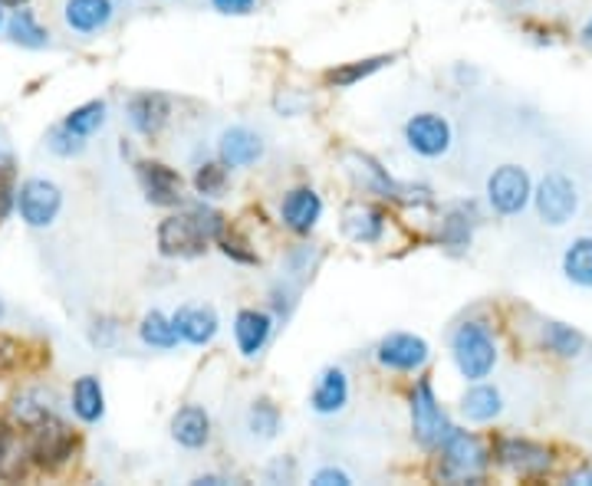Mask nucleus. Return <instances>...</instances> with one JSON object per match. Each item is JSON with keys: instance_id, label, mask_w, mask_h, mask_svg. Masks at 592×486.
Listing matches in <instances>:
<instances>
[{"instance_id": "obj_15", "label": "nucleus", "mask_w": 592, "mask_h": 486, "mask_svg": "<svg viewBox=\"0 0 592 486\" xmlns=\"http://www.w3.org/2000/svg\"><path fill=\"white\" fill-rule=\"evenodd\" d=\"M217 158L227 168H251L264 158V138L247 125H231L217 138Z\"/></svg>"}, {"instance_id": "obj_8", "label": "nucleus", "mask_w": 592, "mask_h": 486, "mask_svg": "<svg viewBox=\"0 0 592 486\" xmlns=\"http://www.w3.org/2000/svg\"><path fill=\"white\" fill-rule=\"evenodd\" d=\"M533 200V182L530 172L520 165H500L488 178V204L500 217H517L530 207Z\"/></svg>"}, {"instance_id": "obj_12", "label": "nucleus", "mask_w": 592, "mask_h": 486, "mask_svg": "<svg viewBox=\"0 0 592 486\" xmlns=\"http://www.w3.org/2000/svg\"><path fill=\"white\" fill-rule=\"evenodd\" d=\"M376 359H379V365L389 369V372L415 375V372H421V369L428 365L431 349H428V342H425L421 335H415V332H389V335L379 342Z\"/></svg>"}, {"instance_id": "obj_28", "label": "nucleus", "mask_w": 592, "mask_h": 486, "mask_svg": "<svg viewBox=\"0 0 592 486\" xmlns=\"http://www.w3.org/2000/svg\"><path fill=\"white\" fill-rule=\"evenodd\" d=\"M139 339L149 345V349H159V352H172L182 339H178V329H175V322H172V316H165V312H159V309H152V312H145V319H142V325H139Z\"/></svg>"}, {"instance_id": "obj_16", "label": "nucleus", "mask_w": 592, "mask_h": 486, "mask_svg": "<svg viewBox=\"0 0 592 486\" xmlns=\"http://www.w3.org/2000/svg\"><path fill=\"white\" fill-rule=\"evenodd\" d=\"M274 332V316L261 312V309H241L234 316V339H237V352L244 359H257L264 352V345L271 342Z\"/></svg>"}, {"instance_id": "obj_13", "label": "nucleus", "mask_w": 592, "mask_h": 486, "mask_svg": "<svg viewBox=\"0 0 592 486\" xmlns=\"http://www.w3.org/2000/svg\"><path fill=\"white\" fill-rule=\"evenodd\" d=\"M142 195L155 207H178L185 197V182L175 168H169L165 162H139L135 165Z\"/></svg>"}, {"instance_id": "obj_48", "label": "nucleus", "mask_w": 592, "mask_h": 486, "mask_svg": "<svg viewBox=\"0 0 592 486\" xmlns=\"http://www.w3.org/2000/svg\"><path fill=\"white\" fill-rule=\"evenodd\" d=\"M0 23H3V3H0Z\"/></svg>"}, {"instance_id": "obj_14", "label": "nucleus", "mask_w": 592, "mask_h": 486, "mask_svg": "<svg viewBox=\"0 0 592 486\" xmlns=\"http://www.w3.org/2000/svg\"><path fill=\"white\" fill-rule=\"evenodd\" d=\"M125 118L132 125V132H139L142 138H152L165 128V122L172 118V99L165 93H135L125 102Z\"/></svg>"}, {"instance_id": "obj_19", "label": "nucleus", "mask_w": 592, "mask_h": 486, "mask_svg": "<svg viewBox=\"0 0 592 486\" xmlns=\"http://www.w3.org/2000/svg\"><path fill=\"white\" fill-rule=\"evenodd\" d=\"M319 217H323V197L313 188H294L280 200V220L294 234H309L319 224Z\"/></svg>"}, {"instance_id": "obj_6", "label": "nucleus", "mask_w": 592, "mask_h": 486, "mask_svg": "<svg viewBox=\"0 0 592 486\" xmlns=\"http://www.w3.org/2000/svg\"><path fill=\"white\" fill-rule=\"evenodd\" d=\"M408 407H411V437L425 447V451H438V444L451 434V421L435 394V385L431 379H421L415 389H411V397H408Z\"/></svg>"}, {"instance_id": "obj_2", "label": "nucleus", "mask_w": 592, "mask_h": 486, "mask_svg": "<svg viewBox=\"0 0 592 486\" xmlns=\"http://www.w3.org/2000/svg\"><path fill=\"white\" fill-rule=\"evenodd\" d=\"M451 359L465 382H484L497 369V339L484 319H465L451 335Z\"/></svg>"}, {"instance_id": "obj_24", "label": "nucleus", "mask_w": 592, "mask_h": 486, "mask_svg": "<svg viewBox=\"0 0 592 486\" xmlns=\"http://www.w3.org/2000/svg\"><path fill=\"white\" fill-rule=\"evenodd\" d=\"M540 342H543L547 352H553L560 359H576V355L586 352V335L580 329L567 325V322H557V319H547L540 325Z\"/></svg>"}, {"instance_id": "obj_31", "label": "nucleus", "mask_w": 592, "mask_h": 486, "mask_svg": "<svg viewBox=\"0 0 592 486\" xmlns=\"http://www.w3.org/2000/svg\"><path fill=\"white\" fill-rule=\"evenodd\" d=\"M247 431L254 441H274L280 434V407L267 397L254 401L247 411Z\"/></svg>"}, {"instance_id": "obj_30", "label": "nucleus", "mask_w": 592, "mask_h": 486, "mask_svg": "<svg viewBox=\"0 0 592 486\" xmlns=\"http://www.w3.org/2000/svg\"><path fill=\"white\" fill-rule=\"evenodd\" d=\"M7 37L17 43V46H27V50H43L50 46V33L37 23V17L30 10H13V17L7 20Z\"/></svg>"}, {"instance_id": "obj_18", "label": "nucleus", "mask_w": 592, "mask_h": 486, "mask_svg": "<svg viewBox=\"0 0 592 486\" xmlns=\"http://www.w3.org/2000/svg\"><path fill=\"white\" fill-rule=\"evenodd\" d=\"M175 329H178V339L195 345V349H204L214 342L217 329H221V319L211 306H182L175 316H172Z\"/></svg>"}, {"instance_id": "obj_23", "label": "nucleus", "mask_w": 592, "mask_h": 486, "mask_svg": "<svg viewBox=\"0 0 592 486\" xmlns=\"http://www.w3.org/2000/svg\"><path fill=\"white\" fill-rule=\"evenodd\" d=\"M343 234L353 244H379L386 237V214L379 207H369V204L349 207L346 217H343Z\"/></svg>"}, {"instance_id": "obj_11", "label": "nucleus", "mask_w": 592, "mask_h": 486, "mask_svg": "<svg viewBox=\"0 0 592 486\" xmlns=\"http://www.w3.org/2000/svg\"><path fill=\"white\" fill-rule=\"evenodd\" d=\"M493 461L517 477H543L553 467V451L527 437H500L493 444Z\"/></svg>"}, {"instance_id": "obj_32", "label": "nucleus", "mask_w": 592, "mask_h": 486, "mask_svg": "<svg viewBox=\"0 0 592 486\" xmlns=\"http://www.w3.org/2000/svg\"><path fill=\"white\" fill-rule=\"evenodd\" d=\"M13 417L23 424V427H33L47 417H53V397L43 394V391H23L13 397Z\"/></svg>"}, {"instance_id": "obj_40", "label": "nucleus", "mask_w": 592, "mask_h": 486, "mask_svg": "<svg viewBox=\"0 0 592 486\" xmlns=\"http://www.w3.org/2000/svg\"><path fill=\"white\" fill-rule=\"evenodd\" d=\"M17 359H20V345H17L13 339H3V335H0V372H7Z\"/></svg>"}, {"instance_id": "obj_34", "label": "nucleus", "mask_w": 592, "mask_h": 486, "mask_svg": "<svg viewBox=\"0 0 592 486\" xmlns=\"http://www.w3.org/2000/svg\"><path fill=\"white\" fill-rule=\"evenodd\" d=\"M195 192L201 195V200H214L227 192V165L221 162H207L201 165L195 175Z\"/></svg>"}, {"instance_id": "obj_36", "label": "nucleus", "mask_w": 592, "mask_h": 486, "mask_svg": "<svg viewBox=\"0 0 592 486\" xmlns=\"http://www.w3.org/2000/svg\"><path fill=\"white\" fill-rule=\"evenodd\" d=\"M231 260H237V263H257V254L254 250H247V240L244 237H237V234H227V227H224V234L214 240Z\"/></svg>"}, {"instance_id": "obj_4", "label": "nucleus", "mask_w": 592, "mask_h": 486, "mask_svg": "<svg viewBox=\"0 0 592 486\" xmlns=\"http://www.w3.org/2000/svg\"><path fill=\"white\" fill-rule=\"evenodd\" d=\"M27 431H30V437H27V457L40 471L53 474V471H63L73 461V454H76V434L57 414L47 417V421H40V424H33V427H27Z\"/></svg>"}, {"instance_id": "obj_35", "label": "nucleus", "mask_w": 592, "mask_h": 486, "mask_svg": "<svg viewBox=\"0 0 592 486\" xmlns=\"http://www.w3.org/2000/svg\"><path fill=\"white\" fill-rule=\"evenodd\" d=\"M47 148H50L53 155H60V158H76V155L86 152V138L73 135V132L63 128V122H60V125L50 128V135H47Z\"/></svg>"}, {"instance_id": "obj_26", "label": "nucleus", "mask_w": 592, "mask_h": 486, "mask_svg": "<svg viewBox=\"0 0 592 486\" xmlns=\"http://www.w3.org/2000/svg\"><path fill=\"white\" fill-rule=\"evenodd\" d=\"M474 207L471 204H458V207H451L448 214H445V220H441V230H438V237H441V244L445 247H451V250H468L471 247V234H474Z\"/></svg>"}, {"instance_id": "obj_1", "label": "nucleus", "mask_w": 592, "mask_h": 486, "mask_svg": "<svg viewBox=\"0 0 592 486\" xmlns=\"http://www.w3.org/2000/svg\"><path fill=\"white\" fill-rule=\"evenodd\" d=\"M224 217L207 207L195 204L182 214H172L159 224V254L172 257V260H188L201 257L207 250V244H214L224 234Z\"/></svg>"}, {"instance_id": "obj_45", "label": "nucleus", "mask_w": 592, "mask_h": 486, "mask_svg": "<svg viewBox=\"0 0 592 486\" xmlns=\"http://www.w3.org/2000/svg\"><path fill=\"white\" fill-rule=\"evenodd\" d=\"M583 43H586V46H592V17L586 20V27H583Z\"/></svg>"}, {"instance_id": "obj_5", "label": "nucleus", "mask_w": 592, "mask_h": 486, "mask_svg": "<svg viewBox=\"0 0 592 486\" xmlns=\"http://www.w3.org/2000/svg\"><path fill=\"white\" fill-rule=\"evenodd\" d=\"M346 165L356 178V185L369 195L386 197V200H395V204H425L431 200V192L428 188H418V185H401L395 182L392 175L372 158V155H363V152H349L346 155Z\"/></svg>"}, {"instance_id": "obj_37", "label": "nucleus", "mask_w": 592, "mask_h": 486, "mask_svg": "<svg viewBox=\"0 0 592 486\" xmlns=\"http://www.w3.org/2000/svg\"><path fill=\"white\" fill-rule=\"evenodd\" d=\"M17 437L7 424H0V477H13L17 474Z\"/></svg>"}, {"instance_id": "obj_38", "label": "nucleus", "mask_w": 592, "mask_h": 486, "mask_svg": "<svg viewBox=\"0 0 592 486\" xmlns=\"http://www.w3.org/2000/svg\"><path fill=\"white\" fill-rule=\"evenodd\" d=\"M211 7L224 17H247L257 7V0H211Z\"/></svg>"}, {"instance_id": "obj_46", "label": "nucleus", "mask_w": 592, "mask_h": 486, "mask_svg": "<svg viewBox=\"0 0 592 486\" xmlns=\"http://www.w3.org/2000/svg\"><path fill=\"white\" fill-rule=\"evenodd\" d=\"M0 3H10V7H20V3H27V0H0Z\"/></svg>"}, {"instance_id": "obj_7", "label": "nucleus", "mask_w": 592, "mask_h": 486, "mask_svg": "<svg viewBox=\"0 0 592 486\" xmlns=\"http://www.w3.org/2000/svg\"><path fill=\"white\" fill-rule=\"evenodd\" d=\"M540 214L543 224L550 227H563L576 217L580 210V188L573 185L570 175L563 172H550L540 178V185H533V200H530Z\"/></svg>"}, {"instance_id": "obj_47", "label": "nucleus", "mask_w": 592, "mask_h": 486, "mask_svg": "<svg viewBox=\"0 0 592 486\" xmlns=\"http://www.w3.org/2000/svg\"><path fill=\"white\" fill-rule=\"evenodd\" d=\"M0 319H3V299H0Z\"/></svg>"}, {"instance_id": "obj_20", "label": "nucleus", "mask_w": 592, "mask_h": 486, "mask_svg": "<svg viewBox=\"0 0 592 486\" xmlns=\"http://www.w3.org/2000/svg\"><path fill=\"white\" fill-rule=\"evenodd\" d=\"M172 441L185 451H201L211 441V414L204 404H185L172 417Z\"/></svg>"}, {"instance_id": "obj_9", "label": "nucleus", "mask_w": 592, "mask_h": 486, "mask_svg": "<svg viewBox=\"0 0 592 486\" xmlns=\"http://www.w3.org/2000/svg\"><path fill=\"white\" fill-rule=\"evenodd\" d=\"M405 142L421 158H445L455 145V128L438 112H418L405 122Z\"/></svg>"}, {"instance_id": "obj_42", "label": "nucleus", "mask_w": 592, "mask_h": 486, "mask_svg": "<svg viewBox=\"0 0 592 486\" xmlns=\"http://www.w3.org/2000/svg\"><path fill=\"white\" fill-rule=\"evenodd\" d=\"M13 188H10V182L7 178H0V224L7 220V214H10V207H13Z\"/></svg>"}, {"instance_id": "obj_22", "label": "nucleus", "mask_w": 592, "mask_h": 486, "mask_svg": "<svg viewBox=\"0 0 592 486\" xmlns=\"http://www.w3.org/2000/svg\"><path fill=\"white\" fill-rule=\"evenodd\" d=\"M461 414L471 424H491L503 414V394L497 385H488V379L471 382V389L461 394Z\"/></svg>"}, {"instance_id": "obj_3", "label": "nucleus", "mask_w": 592, "mask_h": 486, "mask_svg": "<svg viewBox=\"0 0 592 486\" xmlns=\"http://www.w3.org/2000/svg\"><path fill=\"white\" fill-rule=\"evenodd\" d=\"M441 454V467L438 477L451 480V484H474L484 477L488 464H491V451L484 447V441L471 431H458L451 427V434L438 444Z\"/></svg>"}, {"instance_id": "obj_29", "label": "nucleus", "mask_w": 592, "mask_h": 486, "mask_svg": "<svg viewBox=\"0 0 592 486\" xmlns=\"http://www.w3.org/2000/svg\"><path fill=\"white\" fill-rule=\"evenodd\" d=\"M392 60L395 56H372V60L343 63V66H336V70H329V73H326V83H329V86H336V90H353L356 83H363V80H369L372 73L386 70Z\"/></svg>"}, {"instance_id": "obj_10", "label": "nucleus", "mask_w": 592, "mask_h": 486, "mask_svg": "<svg viewBox=\"0 0 592 486\" xmlns=\"http://www.w3.org/2000/svg\"><path fill=\"white\" fill-rule=\"evenodd\" d=\"M13 200H17L20 220L33 230L50 227L63 210V192L47 178H27Z\"/></svg>"}, {"instance_id": "obj_25", "label": "nucleus", "mask_w": 592, "mask_h": 486, "mask_svg": "<svg viewBox=\"0 0 592 486\" xmlns=\"http://www.w3.org/2000/svg\"><path fill=\"white\" fill-rule=\"evenodd\" d=\"M73 414L83 424H99L105 417V391L96 375H83L73 385Z\"/></svg>"}, {"instance_id": "obj_39", "label": "nucleus", "mask_w": 592, "mask_h": 486, "mask_svg": "<svg viewBox=\"0 0 592 486\" xmlns=\"http://www.w3.org/2000/svg\"><path fill=\"white\" fill-rule=\"evenodd\" d=\"M313 484L316 486H353V477L339 467H323L313 474Z\"/></svg>"}, {"instance_id": "obj_21", "label": "nucleus", "mask_w": 592, "mask_h": 486, "mask_svg": "<svg viewBox=\"0 0 592 486\" xmlns=\"http://www.w3.org/2000/svg\"><path fill=\"white\" fill-rule=\"evenodd\" d=\"M115 3L112 0H67L63 7V20L73 33L93 37L99 30H105L112 23Z\"/></svg>"}, {"instance_id": "obj_41", "label": "nucleus", "mask_w": 592, "mask_h": 486, "mask_svg": "<svg viewBox=\"0 0 592 486\" xmlns=\"http://www.w3.org/2000/svg\"><path fill=\"white\" fill-rule=\"evenodd\" d=\"M267 480H294V461L277 457V461L267 467Z\"/></svg>"}, {"instance_id": "obj_17", "label": "nucleus", "mask_w": 592, "mask_h": 486, "mask_svg": "<svg viewBox=\"0 0 592 486\" xmlns=\"http://www.w3.org/2000/svg\"><path fill=\"white\" fill-rule=\"evenodd\" d=\"M349 404V375L339 369V365H329L319 372L313 394H309V407L319 414V417H333L339 414L343 407Z\"/></svg>"}, {"instance_id": "obj_27", "label": "nucleus", "mask_w": 592, "mask_h": 486, "mask_svg": "<svg viewBox=\"0 0 592 486\" xmlns=\"http://www.w3.org/2000/svg\"><path fill=\"white\" fill-rule=\"evenodd\" d=\"M563 277L573 287L592 290V237H576L563 250Z\"/></svg>"}, {"instance_id": "obj_43", "label": "nucleus", "mask_w": 592, "mask_h": 486, "mask_svg": "<svg viewBox=\"0 0 592 486\" xmlns=\"http://www.w3.org/2000/svg\"><path fill=\"white\" fill-rule=\"evenodd\" d=\"M570 484L592 486V467H583V471H576V474H570Z\"/></svg>"}, {"instance_id": "obj_44", "label": "nucleus", "mask_w": 592, "mask_h": 486, "mask_svg": "<svg viewBox=\"0 0 592 486\" xmlns=\"http://www.w3.org/2000/svg\"><path fill=\"white\" fill-rule=\"evenodd\" d=\"M221 486V484H227V480H224V477H211V474H207V477H195V486Z\"/></svg>"}, {"instance_id": "obj_33", "label": "nucleus", "mask_w": 592, "mask_h": 486, "mask_svg": "<svg viewBox=\"0 0 592 486\" xmlns=\"http://www.w3.org/2000/svg\"><path fill=\"white\" fill-rule=\"evenodd\" d=\"M105 125V102H86V105H80V108H73L67 118H63V128H70L73 135H80V138H90V135H96L99 128Z\"/></svg>"}]
</instances>
